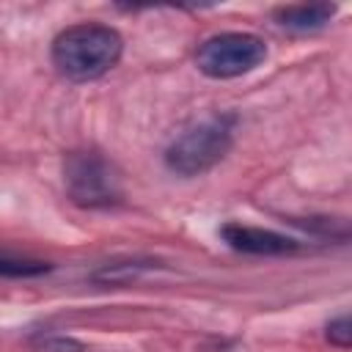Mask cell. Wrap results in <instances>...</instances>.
Returning <instances> with one entry per match:
<instances>
[{
  "label": "cell",
  "instance_id": "obj_3",
  "mask_svg": "<svg viewBox=\"0 0 352 352\" xmlns=\"http://www.w3.org/2000/svg\"><path fill=\"white\" fill-rule=\"evenodd\" d=\"M63 184L72 204L82 209H113L124 204L121 170L96 148H77L66 154Z\"/></svg>",
  "mask_w": 352,
  "mask_h": 352
},
{
  "label": "cell",
  "instance_id": "obj_6",
  "mask_svg": "<svg viewBox=\"0 0 352 352\" xmlns=\"http://www.w3.org/2000/svg\"><path fill=\"white\" fill-rule=\"evenodd\" d=\"M338 6L333 3H302V6H280L272 11V19L278 28L289 33H316L327 28V22L336 16Z\"/></svg>",
  "mask_w": 352,
  "mask_h": 352
},
{
  "label": "cell",
  "instance_id": "obj_5",
  "mask_svg": "<svg viewBox=\"0 0 352 352\" xmlns=\"http://www.w3.org/2000/svg\"><path fill=\"white\" fill-rule=\"evenodd\" d=\"M220 236L231 250L248 253V256H289L300 250V242L278 234L272 228H258V226H245V223H223Z\"/></svg>",
  "mask_w": 352,
  "mask_h": 352
},
{
  "label": "cell",
  "instance_id": "obj_9",
  "mask_svg": "<svg viewBox=\"0 0 352 352\" xmlns=\"http://www.w3.org/2000/svg\"><path fill=\"white\" fill-rule=\"evenodd\" d=\"M324 338H327L333 346L346 349V346H349V341H352L349 316H346V314H341V316H336L333 322H327V327H324Z\"/></svg>",
  "mask_w": 352,
  "mask_h": 352
},
{
  "label": "cell",
  "instance_id": "obj_1",
  "mask_svg": "<svg viewBox=\"0 0 352 352\" xmlns=\"http://www.w3.org/2000/svg\"><path fill=\"white\" fill-rule=\"evenodd\" d=\"M124 55V38L116 28L99 22H80L63 28L50 47L55 72L72 82H91L104 77Z\"/></svg>",
  "mask_w": 352,
  "mask_h": 352
},
{
  "label": "cell",
  "instance_id": "obj_7",
  "mask_svg": "<svg viewBox=\"0 0 352 352\" xmlns=\"http://www.w3.org/2000/svg\"><path fill=\"white\" fill-rule=\"evenodd\" d=\"M52 270L50 261L41 258H25L14 253H0V278H38Z\"/></svg>",
  "mask_w": 352,
  "mask_h": 352
},
{
  "label": "cell",
  "instance_id": "obj_4",
  "mask_svg": "<svg viewBox=\"0 0 352 352\" xmlns=\"http://www.w3.org/2000/svg\"><path fill=\"white\" fill-rule=\"evenodd\" d=\"M267 58V44L256 33L228 30L209 36L195 50V66L212 80H231L253 72Z\"/></svg>",
  "mask_w": 352,
  "mask_h": 352
},
{
  "label": "cell",
  "instance_id": "obj_8",
  "mask_svg": "<svg viewBox=\"0 0 352 352\" xmlns=\"http://www.w3.org/2000/svg\"><path fill=\"white\" fill-rule=\"evenodd\" d=\"M30 344L38 352H85V346L69 336H58V333H36L30 338Z\"/></svg>",
  "mask_w": 352,
  "mask_h": 352
},
{
  "label": "cell",
  "instance_id": "obj_2",
  "mask_svg": "<svg viewBox=\"0 0 352 352\" xmlns=\"http://www.w3.org/2000/svg\"><path fill=\"white\" fill-rule=\"evenodd\" d=\"M234 126L236 116H214L209 121H201L190 129H184L162 154V162L170 173L182 179H195L212 170L234 146Z\"/></svg>",
  "mask_w": 352,
  "mask_h": 352
}]
</instances>
